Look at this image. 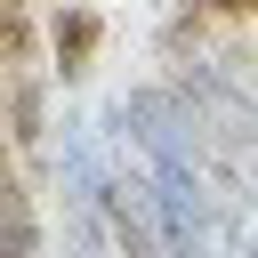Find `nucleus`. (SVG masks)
Listing matches in <instances>:
<instances>
[{
  "label": "nucleus",
  "mask_w": 258,
  "mask_h": 258,
  "mask_svg": "<svg viewBox=\"0 0 258 258\" xmlns=\"http://www.w3.org/2000/svg\"><path fill=\"white\" fill-rule=\"evenodd\" d=\"M32 250H40V218H32L24 177H16L8 153H0V258H32Z\"/></svg>",
  "instance_id": "nucleus-1"
},
{
  "label": "nucleus",
  "mask_w": 258,
  "mask_h": 258,
  "mask_svg": "<svg viewBox=\"0 0 258 258\" xmlns=\"http://www.w3.org/2000/svg\"><path fill=\"white\" fill-rule=\"evenodd\" d=\"M40 137H48V97H40L32 73H16L8 81V153H32Z\"/></svg>",
  "instance_id": "nucleus-2"
},
{
  "label": "nucleus",
  "mask_w": 258,
  "mask_h": 258,
  "mask_svg": "<svg viewBox=\"0 0 258 258\" xmlns=\"http://www.w3.org/2000/svg\"><path fill=\"white\" fill-rule=\"evenodd\" d=\"M56 56H64V73H89V56H97V16L89 8L56 16Z\"/></svg>",
  "instance_id": "nucleus-3"
},
{
  "label": "nucleus",
  "mask_w": 258,
  "mask_h": 258,
  "mask_svg": "<svg viewBox=\"0 0 258 258\" xmlns=\"http://www.w3.org/2000/svg\"><path fill=\"white\" fill-rule=\"evenodd\" d=\"M0 153H8V145H0Z\"/></svg>",
  "instance_id": "nucleus-4"
}]
</instances>
